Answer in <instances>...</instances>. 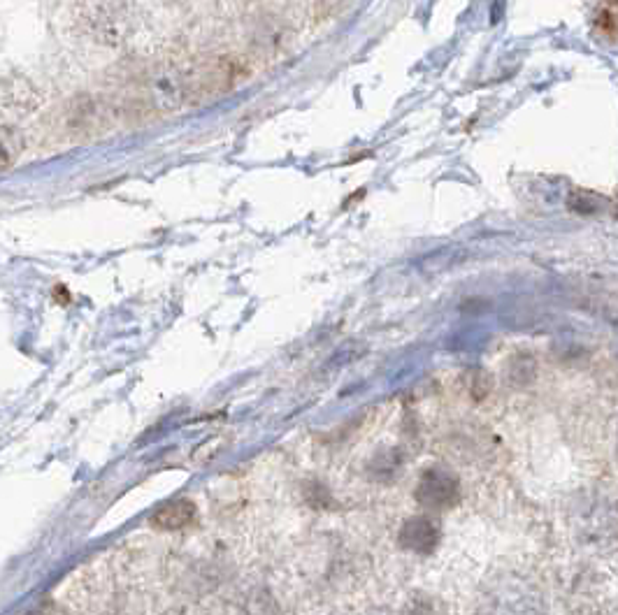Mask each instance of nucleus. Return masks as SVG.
<instances>
[{
  "instance_id": "1",
  "label": "nucleus",
  "mask_w": 618,
  "mask_h": 615,
  "mask_svg": "<svg viewBox=\"0 0 618 615\" xmlns=\"http://www.w3.org/2000/svg\"><path fill=\"white\" fill-rule=\"evenodd\" d=\"M416 499L428 509H451L461 499V486L447 469H428L416 486Z\"/></svg>"
},
{
  "instance_id": "2",
  "label": "nucleus",
  "mask_w": 618,
  "mask_h": 615,
  "mask_svg": "<svg viewBox=\"0 0 618 615\" xmlns=\"http://www.w3.org/2000/svg\"><path fill=\"white\" fill-rule=\"evenodd\" d=\"M440 527L433 518L426 516H414L405 520V525L400 527V546L407 548V551L419 553V555H428L433 553L437 544H440Z\"/></svg>"
},
{
  "instance_id": "3",
  "label": "nucleus",
  "mask_w": 618,
  "mask_h": 615,
  "mask_svg": "<svg viewBox=\"0 0 618 615\" xmlns=\"http://www.w3.org/2000/svg\"><path fill=\"white\" fill-rule=\"evenodd\" d=\"M196 520V504L191 499H175L165 504L152 516V525L158 530H182Z\"/></svg>"
},
{
  "instance_id": "4",
  "label": "nucleus",
  "mask_w": 618,
  "mask_h": 615,
  "mask_svg": "<svg viewBox=\"0 0 618 615\" xmlns=\"http://www.w3.org/2000/svg\"><path fill=\"white\" fill-rule=\"evenodd\" d=\"M600 26L607 33H618V0H605L600 10Z\"/></svg>"
},
{
  "instance_id": "5",
  "label": "nucleus",
  "mask_w": 618,
  "mask_h": 615,
  "mask_svg": "<svg viewBox=\"0 0 618 615\" xmlns=\"http://www.w3.org/2000/svg\"><path fill=\"white\" fill-rule=\"evenodd\" d=\"M342 0H319V10L323 12V14H328L330 10H335L337 5H340Z\"/></svg>"
},
{
  "instance_id": "6",
  "label": "nucleus",
  "mask_w": 618,
  "mask_h": 615,
  "mask_svg": "<svg viewBox=\"0 0 618 615\" xmlns=\"http://www.w3.org/2000/svg\"><path fill=\"white\" fill-rule=\"evenodd\" d=\"M28 615H54V613H52V609H49V606H40V609H35Z\"/></svg>"
}]
</instances>
